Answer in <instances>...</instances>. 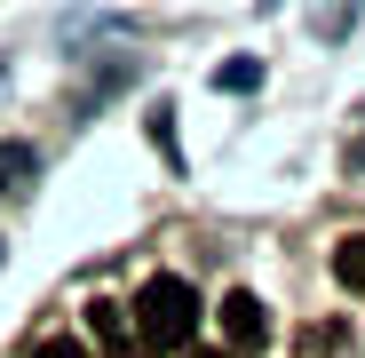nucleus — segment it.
Instances as JSON below:
<instances>
[{"label":"nucleus","mask_w":365,"mask_h":358,"mask_svg":"<svg viewBox=\"0 0 365 358\" xmlns=\"http://www.w3.org/2000/svg\"><path fill=\"white\" fill-rule=\"evenodd\" d=\"M135 334H143V350H182L199 334V294L182 287V279H143L135 287Z\"/></svg>","instance_id":"nucleus-1"},{"label":"nucleus","mask_w":365,"mask_h":358,"mask_svg":"<svg viewBox=\"0 0 365 358\" xmlns=\"http://www.w3.org/2000/svg\"><path fill=\"white\" fill-rule=\"evenodd\" d=\"M215 319H222V350H230V358H247V350H262V342H270V319H262L255 294H222Z\"/></svg>","instance_id":"nucleus-2"},{"label":"nucleus","mask_w":365,"mask_h":358,"mask_svg":"<svg viewBox=\"0 0 365 358\" xmlns=\"http://www.w3.org/2000/svg\"><path fill=\"white\" fill-rule=\"evenodd\" d=\"M334 279H341L349 294H365V231H349L341 247H334Z\"/></svg>","instance_id":"nucleus-3"},{"label":"nucleus","mask_w":365,"mask_h":358,"mask_svg":"<svg viewBox=\"0 0 365 358\" xmlns=\"http://www.w3.org/2000/svg\"><path fill=\"white\" fill-rule=\"evenodd\" d=\"M0 192H32V144H0Z\"/></svg>","instance_id":"nucleus-4"},{"label":"nucleus","mask_w":365,"mask_h":358,"mask_svg":"<svg viewBox=\"0 0 365 358\" xmlns=\"http://www.w3.org/2000/svg\"><path fill=\"white\" fill-rule=\"evenodd\" d=\"M302 358H349V334L341 327H310L302 334Z\"/></svg>","instance_id":"nucleus-5"},{"label":"nucleus","mask_w":365,"mask_h":358,"mask_svg":"<svg viewBox=\"0 0 365 358\" xmlns=\"http://www.w3.org/2000/svg\"><path fill=\"white\" fill-rule=\"evenodd\" d=\"M40 358H88V350H80L72 334H48V342H40Z\"/></svg>","instance_id":"nucleus-6"},{"label":"nucleus","mask_w":365,"mask_h":358,"mask_svg":"<svg viewBox=\"0 0 365 358\" xmlns=\"http://www.w3.org/2000/svg\"><path fill=\"white\" fill-rule=\"evenodd\" d=\"M191 358H230V350H191Z\"/></svg>","instance_id":"nucleus-7"}]
</instances>
